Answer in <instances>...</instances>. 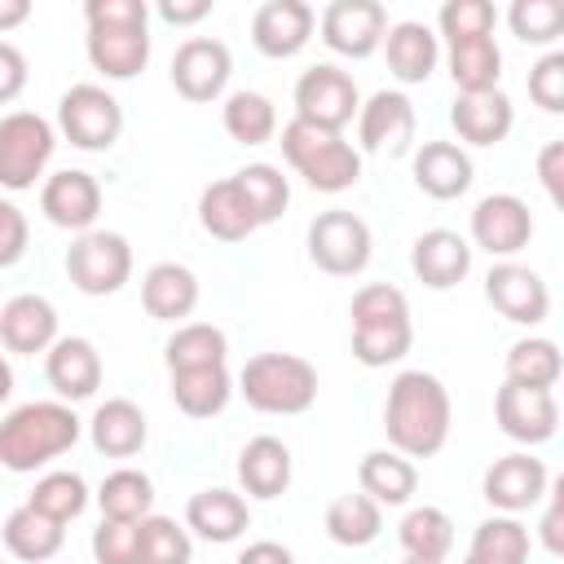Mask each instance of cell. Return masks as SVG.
I'll return each mask as SVG.
<instances>
[{
    "mask_svg": "<svg viewBox=\"0 0 564 564\" xmlns=\"http://www.w3.org/2000/svg\"><path fill=\"white\" fill-rule=\"evenodd\" d=\"M229 75H234V57H229V48H225L220 40H212V35H189V40L176 48V57H172V88H176L185 101H194V106L216 101V97L225 93Z\"/></svg>",
    "mask_w": 564,
    "mask_h": 564,
    "instance_id": "cell-12",
    "label": "cell"
},
{
    "mask_svg": "<svg viewBox=\"0 0 564 564\" xmlns=\"http://www.w3.org/2000/svg\"><path fill=\"white\" fill-rule=\"evenodd\" d=\"M238 392L260 414H304L317 401V370L295 352H256L238 370Z\"/></svg>",
    "mask_w": 564,
    "mask_h": 564,
    "instance_id": "cell-5",
    "label": "cell"
},
{
    "mask_svg": "<svg viewBox=\"0 0 564 564\" xmlns=\"http://www.w3.org/2000/svg\"><path fill=\"white\" fill-rule=\"evenodd\" d=\"M370 225L344 207L335 212H322L313 225H308V260L330 273V278H352L370 264Z\"/></svg>",
    "mask_w": 564,
    "mask_h": 564,
    "instance_id": "cell-10",
    "label": "cell"
},
{
    "mask_svg": "<svg viewBox=\"0 0 564 564\" xmlns=\"http://www.w3.org/2000/svg\"><path fill=\"white\" fill-rule=\"evenodd\" d=\"M322 44L339 57H370L388 35V9L379 0H330L317 18Z\"/></svg>",
    "mask_w": 564,
    "mask_h": 564,
    "instance_id": "cell-11",
    "label": "cell"
},
{
    "mask_svg": "<svg viewBox=\"0 0 564 564\" xmlns=\"http://www.w3.org/2000/svg\"><path fill=\"white\" fill-rule=\"evenodd\" d=\"M454 423L449 392L427 370H401L383 401V432L397 454L405 458H432L445 449Z\"/></svg>",
    "mask_w": 564,
    "mask_h": 564,
    "instance_id": "cell-1",
    "label": "cell"
},
{
    "mask_svg": "<svg viewBox=\"0 0 564 564\" xmlns=\"http://www.w3.org/2000/svg\"><path fill=\"white\" fill-rule=\"evenodd\" d=\"M26 507H35V511L53 516L57 524H66V520H75L88 507V485H84L79 471H48V476L35 480Z\"/></svg>",
    "mask_w": 564,
    "mask_h": 564,
    "instance_id": "cell-45",
    "label": "cell"
},
{
    "mask_svg": "<svg viewBox=\"0 0 564 564\" xmlns=\"http://www.w3.org/2000/svg\"><path fill=\"white\" fill-rule=\"evenodd\" d=\"M93 560L97 564H141L137 560V524H128V520H101L93 529Z\"/></svg>",
    "mask_w": 564,
    "mask_h": 564,
    "instance_id": "cell-48",
    "label": "cell"
},
{
    "mask_svg": "<svg viewBox=\"0 0 564 564\" xmlns=\"http://www.w3.org/2000/svg\"><path fill=\"white\" fill-rule=\"evenodd\" d=\"M560 370H564V361H560L555 339L533 335V339H516V344L507 348V383L546 388V392H551V388L560 383Z\"/></svg>",
    "mask_w": 564,
    "mask_h": 564,
    "instance_id": "cell-41",
    "label": "cell"
},
{
    "mask_svg": "<svg viewBox=\"0 0 564 564\" xmlns=\"http://www.w3.org/2000/svg\"><path fill=\"white\" fill-rule=\"evenodd\" d=\"M449 123H454L458 141H467V145H498V141H507V132L516 123V106L502 88L458 93L449 106Z\"/></svg>",
    "mask_w": 564,
    "mask_h": 564,
    "instance_id": "cell-23",
    "label": "cell"
},
{
    "mask_svg": "<svg viewBox=\"0 0 564 564\" xmlns=\"http://www.w3.org/2000/svg\"><path fill=\"white\" fill-rule=\"evenodd\" d=\"M66 278L84 295H115L132 278V247L115 229H88L66 251Z\"/></svg>",
    "mask_w": 564,
    "mask_h": 564,
    "instance_id": "cell-7",
    "label": "cell"
},
{
    "mask_svg": "<svg viewBox=\"0 0 564 564\" xmlns=\"http://www.w3.org/2000/svg\"><path fill=\"white\" fill-rule=\"evenodd\" d=\"M463 564H529V529L516 516L480 520Z\"/></svg>",
    "mask_w": 564,
    "mask_h": 564,
    "instance_id": "cell-37",
    "label": "cell"
},
{
    "mask_svg": "<svg viewBox=\"0 0 564 564\" xmlns=\"http://www.w3.org/2000/svg\"><path fill=\"white\" fill-rule=\"evenodd\" d=\"M282 154L317 194H344L361 181V154L344 141V132H326L291 119L282 128Z\"/></svg>",
    "mask_w": 564,
    "mask_h": 564,
    "instance_id": "cell-4",
    "label": "cell"
},
{
    "mask_svg": "<svg viewBox=\"0 0 564 564\" xmlns=\"http://www.w3.org/2000/svg\"><path fill=\"white\" fill-rule=\"evenodd\" d=\"M449 79L458 93H489L502 79V48L494 35H471L449 44Z\"/></svg>",
    "mask_w": 564,
    "mask_h": 564,
    "instance_id": "cell-34",
    "label": "cell"
},
{
    "mask_svg": "<svg viewBox=\"0 0 564 564\" xmlns=\"http://www.w3.org/2000/svg\"><path fill=\"white\" fill-rule=\"evenodd\" d=\"M494 419L498 427L520 441V445H542L555 436L560 427V405H555V392L546 388H520V383H502L498 397H494Z\"/></svg>",
    "mask_w": 564,
    "mask_h": 564,
    "instance_id": "cell-17",
    "label": "cell"
},
{
    "mask_svg": "<svg viewBox=\"0 0 564 564\" xmlns=\"http://www.w3.org/2000/svg\"><path fill=\"white\" fill-rule=\"evenodd\" d=\"M79 441V419L66 401H26L0 419V467L35 471Z\"/></svg>",
    "mask_w": 564,
    "mask_h": 564,
    "instance_id": "cell-2",
    "label": "cell"
},
{
    "mask_svg": "<svg viewBox=\"0 0 564 564\" xmlns=\"http://www.w3.org/2000/svg\"><path fill=\"white\" fill-rule=\"evenodd\" d=\"M31 18V0H0V35Z\"/></svg>",
    "mask_w": 564,
    "mask_h": 564,
    "instance_id": "cell-57",
    "label": "cell"
},
{
    "mask_svg": "<svg viewBox=\"0 0 564 564\" xmlns=\"http://www.w3.org/2000/svg\"><path fill=\"white\" fill-rule=\"evenodd\" d=\"M198 225L216 238V242H247L260 225H256V212L251 203L242 198L238 181L225 176V181H212L203 194H198Z\"/></svg>",
    "mask_w": 564,
    "mask_h": 564,
    "instance_id": "cell-28",
    "label": "cell"
},
{
    "mask_svg": "<svg viewBox=\"0 0 564 564\" xmlns=\"http://www.w3.org/2000/svg\"><path fill=\"white\" fill-rule=\"evenodd\" d=\"M97 507H101V520H128V524H137V520H145L150 507H154V485H150V476L137 471V467H119V471H110V476L101 480Z\"/></svg>",
    "mask_w": 564,
    "mask_h": 564,
    "instance_id": "cell-39",
    "label": "cell"
},
{
    "mask_svg": "<svg viewBox=\"0 0 564 564\" xmlns=\"http://www.w3.org/2000/svg\"><path fill=\"white\" fill-rule=\"evenodd\" d=\"M414 185L436 203L467 194L471 189V154L454 141H423L414 150Z\"/></svg>",
    "mask_w": 564,
    "mask_h": 564,
    "instance_id": "cell-25",
    "label": "cell"
},
{
    "mask_svg": "<svg viewBox=\"0 0 564 564\" xmlns=\"http://www.w3.org/2000/svg\"><path fill=\"white\" fill-rule=\"evenodd\" d=\"M533 238V216L529 203L516 194H489L471 207V242L489 256H516Z\"/></svg>",
    "mask_w": 564,
    "mask_h": 564,
    "instance_id": "cell-16",
    "label": "cell"
},
{
    "mask_svg": "<svg viewBox=\"0 0 564 564\" xmlns=\"http://www.w3.org/2000/svg\"><path fill=\"white\" fill-rule=\"evenodd\" d=\"M141 304L154 322H181L198 308V278L194 269L176 264V260H163L154 264L145 278H141Z\"/></svg>",
    "mask_w": 564,
    "mask_h": 564,
    "instance_id": "cell-30",
    "label": "cell"
},
{
    "mask_svg": "<svg viewBox=\"0 0 564 564\" xmlns=\"http://www.w3.org/2000/svg\"><path fill=\"white\" fill-rule=\"evenodd\" d=\"M57 128L79 150H110L123 132V106L101 84H70L57 101Z\"/></svg>",
    "mask_w": 564,
    "mask_h": 564,
    "instance_id": "cell-9",
    "label": "cell"
},
{
    "mask_svg": "<svg viewBox=\"0 0 564 564\" xmlns=\"http://www.w3.org/2000/svg\"><path fill=\"white\" fill-rule=\"evenodd\" d=\"M357 110H361V93H357L352 75L339 70L335 62H317L295 79V119L300 123L344 132Z\"/></svg>",
    "mask_w": 564,
    "mask_h": 564,
    "instance_id": "cell-8",
    "label": "cell"
},
{
    "mask_svg": "<svg viewBox=\"0 0 564 564\" xmlns=\"http://www.w3.org/2000/svg\"><path fill=\"white\" fill-rule=\"evenodd\" d=\"M234 397V379L225 366H207V370H181L172 375V401L185 419H212L229 405Z\"/></svg>",
    "mask_w": 564,
    "mask_h": 564,
    "instance_id": "cell-36",
    "label": "cell"
},
{
    "mask_svg": "<svg viewBox=\"0 0 564 564\" xmlns=\"http://www.w3.org/2000/svg\"><path fill=\"white\" fill-rule=\"evenodd\" d=\"M84 48L106 79H137L150 62V26H88Z\"/></svg>",
    "mask_w": 564,
    "mask_h": 564,
    "instance_id": "cell-22",
    "label": "cell"
},
{
    "mask_svg": "<svg viewBox=\"0 0 564 564\" xmlns=\"http://www.w3.org/2000/svg\"><path fill=\"white\" fill-rule=\"evenodd\" d=\"M516 40L524 44H555L564 35V4L560 0H516L507 9Z\"/></svg>",
    "mask_w": 564,
    "mask_h": 564,
    "instance_id": "cell-46",
    "label": "cell"
},
{
    "mask_svg": "<svg viewBox=\"0 0 564 564\" xmlns=\"http://www.w3.org/2000/svg\"><path fill=\"white\" fill-rule=\"evenodd\" d=\"M238 564H295V555H291L282 542H251V546L238 555Z\"/></svg>",
    "mask_w": 564,
    "mask_h": 564,
    "instance_id": "cell-56",
    "label": "cell"
},
{
    "mask_svg": "<svg viewBox=\"0 0 564 564\" xmlns=\"http://www.w3.org/2000/svg\"><path fill=\"white\" fill-rule=\"evenodd\" d=\"M538 181L551 203H564V141H546L538 154Z\"/></svg>",
    "mask_w": 564,
    "mask_h": 564,
    "instance_id": "cell-53",
    "label": "cell"
},
{
    "mask_svg": "<svg viewBox=\"0 0 564 564\" xmlns=\"http://www.w3.org/2000/svg\"><path fill=\"white\" fill-rule=\"evenodd\" d=\"M410 269H414V278L423 286L449 291L471 273V242L463 234H454V229H427V234L414 238Z\"/></svg>",
    "mask_w": 564,
    "mask_h": 564,
    "instance_id": "cell-21",
    "label": "cell"
},
{
    "mask_svg": "<svg viewBox=\"0 0 564 564\" xmlns=\"http://www.w3.org/2000/svg\"><path fill=\"white\" fill-rule=\"evenodd\" d=\"M9 392H13V366L0 357V405L9 401Z\"/></svg>",
    "mask_w": 564,
    "mask_h": 564,
    "instance_id": "cell-58",
    "label": "cell"
},
{
    "mask_svg": "<svg viewBox=\"0 0 564 564\" xmlns=\"http://www.w3.org/2000/svg\"><path fill=\"white\" fill-rule=\"evenodd\" d=\"M212 13V0H159V18L167 26H194Z\"/></svg>",
    "mask_w": 564,
    "mask_h": 564,
    "instance_id": "cell-54",
    "label": "cell"
},
{
    "mask_svg": "<svg viewBox=\"0 0 564 564\" xmlns=\"http://www.w3.org/2000/svg\"><path fill=\"white\" fill-rule=\"evenodd\" d=\"M234 181H238L242 198L251 203L256 225L278 220V216L286 212V203H291V185H286V176H282L273 163H247L242 172H234Z\"/></svg>",
    "mask_w": 564,
    "mask_h": 564,
    "instance_id": "cell-44",
    "label": "cell"
},
{
    "mask_svg": "<svg viewBox=\"0 0 564 564\" xmlns=\"http://www.w3.org/2000/svg\"><path fill=\"white\" fill-rule=\"evenodd\" d=\"M357 480H361V494L379 507H405L419 489V467L397 454V449H370L357 467Z\"/></svg>",
    "mask_w": 564,
    "mask_h": 564,
    "instance_id": "cell-32",
    "label": "cell"
},
{
    "mask_svg": "<svg viewBox=\"0 0 564 564\" xmlns=\"http://www.w3.org/2000/svg\"><path fill=\"white\" fill-rule=\"evenodd\" d=\"M44 379L62 401H88L101 388V352L84 335H62L44 352Z\"/></svg>",
    "mask_w": 564,
    "mask_h": 564,
    "instance_id": "cell-20",
    "label": "cell"
},
{
    "mask_svg": "<svg viewBox=\"0 0 564 564\" xmlns=\"http://www.w3.org/2000/svg\"><path fill=\"white\" fill-rule=\"evenodd\" d=\"M405 564H432V560H405Z\"/></svg>",
    "mask_w": 564,
    "mask_h": 564,
    "instance_id": "cell-59",
    "label": "cell"
},
{
    "mask_svg": "<svg viewBox=\"0 0 564 564\" xmlns=\"http://www.w3.org/2000/svg\"><path fill=\"white\" fill-rule=\"evenodd\" d=\"M26 88V57L18 44L0 40V106H9Z\"/></svg>",
    "mask_w": 564,
    "mask_h": 564,
    "instance_id": "cell-52",
    "label": "cell"
},
{
    "mask_svg": "<svg viewBox=\"0 0 564 564\" xmlns=\"http://www.w3.org/2000/svg\"><path fill=\"white\" fill-rule=\"evenodd\" d=\"M529 97H533L546 115H560V110H564V53H546V57L529 70Z\"/></svg>",
    "mask_w": 564,
    "mask_h": 564,
    "instance_id": "cell-49",
    "label": "cell"
},
{
    "mask_svg": "<svg viewBox=\"0 0 564 564\" xmlns=\"http://www.w3.org/2000/svg\"><path fill=\"white\" fill-rule=\"evenodd\" d=\"M546 494H551V507H546V516H542V542H546L551 555H560V551H564V533H560V524H564V502H560L564 480H560L555 489H546Z\"/></svg>",
    "mask_w": 564,
    "mask_h": 564,
    "instance_id": "cell-55",
    "label": "cell"
},
{
    "mask_svg": "<svg viewBox=\"0 0 564 564\" xmlns=\"http://www.w3.org/2000/svg\"><path fill=\"white\" fill-rule=\"evenodd\" d=\"M26 242H31V229H26V216L18 212V203L0 198V269L18 264L26 256Z\"/></svg>",
    "mask_w": 564,
    "mask_h": 564,
    "instance_id": "cell-51",
    "label": "cell"
},
{
    "mask_svg": "<svg viewBox=\"0 0 564 564\" xmlns=\"http://www.w3.org/2000/svg\"><path fill=\"white\" fill-rule=\"evenodd\" d=\"M189 555H194L189 529H181L172 516L137 520V560L141 564H189Z\"/></svg>",
    "mask_w": 564,
    "mask_h": 564,
    "instance_id": "cell-43",
    "label": "cell"
},
{
    "mask_svg": "<svg viewBox=\"0 0 564 564\" xmlns=\"http://www.w3.org/2000/svg\"><path fill=\"white\" fill-rule=\"evenodd\" d=\"M220 123L238 145H264L278 132V110L264 93H229L220 106Z\"/></svg>",
    "mask_w": 564,
    "mask_h": 564,
    "instance_id": "cell-40",
    "label": "cell"
},
{
    "mask_svg": "<svg viewBox=\"0 0 564 564\" xmlns=\"http://www.w3.org/2000/svg\"><path fill=\"white\" fill-rule=\"evenodd\" d=\"M317 13L304 0H264L251 18V44L264 57H295L313 40Z\"/></svg>",
    "mask_w": 564,
    "mask_h": 564,
    "instance_id": "cell-19",
    "label": "cell"
},
{
    "mask_svg": "<svg viewBox=\"0 0 564 564\" xmlns=\"http://www.w3.org/2000/svg\"><path fill=\"white\" fill-rule=\"evenodd\" d=\"M485 300L516 326H538L546 322L551 313V291L546 282L529 269V264H516V260H498L485 278Z\"/></svg>",
    "mask_w": 564,
    "mask_h": 564,
    "instance_id": "cell-14",
    "label": "cell"
},
{
    "mask_svg": "<svg viewBox=\"0 0 564 564\" xmlns=\"http://www.w3.org/2000/svg\"><path fill=\"white\" fill-rule=\"evenodd\" d=\"M88 26H150L145 0H88L84 4Z\"/></svg>",
    "mask_w": 564,
    "mask_h": 564,
    "instance_id": "cell-50",
    "label": "cell"
},
{
    "mask_svg": "<svg viewBox=\"0 0 564 564\" xmlns=\"http://www.w3.org/2000/svg\"><path fill=\"white\" fill-rule=\"evenodd\" d=\"M163 357H167V370H172V375H181V370H207V366H225V357H229V339H225V330L212 326V322H185V326L172 330Z\"/></svg>",
    "mask_w": 564,
    "mask_h": 564,
    "instance_id": "cell-35",
    "label": "cell"
},
{
    "mask_svg": "<svg viewBox=\"0 0 564 564\" xmlns=\"http://www.w3.org/2000/svg\"><path fill=\"white\" fill-rule=\"evenodd\" d=\"M88 436H93V449L106 454V458H132L141 454L150 427H145V414L137 401L128 397H110L93 410V423H88Z\"/></svg>",
    "mask_w": 564,
    "mask_h": 564,
    "instance_id": "cell-27",
    "label": "cell"
},
{
    "mask_svg": "<svg viewBox=\"0 0 564 564\" xmlns=\"http://www.w3.org/2000/svg\"><path fill=\"white\" fill-rule=\"evenodd\" d=\"M0 344L9 352H48L57 344V308L44 295H13L0 308Z\"/></svg>",
    "mask_w": 564,
    "mask_h": 564,
    "instance_id": "cell-24",
    "label": "cell"
},
{
    "mask_svg": "<svg viewBox=\"0 0 564 564\" xmlns=\"http://www.w3.org/2000/svg\"><path fill=\"white\" fill-rule=\"evenodd\" d=\"M436 26H441L445 44H454V40H471V35H494V26H498V9H494L489 0H449V4L441 9ZM441 35H436V40H441Z\"/></svg>",
    "mask_w": 564,
    "mask_h": 564,
    "instance_id": "cell-47",
    "label": "cell"
},
{
    "mask_svg": "<svg viewBox=\"0 0 564 564\" xmlns=\"http://www.w3.org/2000/svg\"><path fill=\"white\" fill-rule=\"evenodd\" d=\"M251 524V507L242 494L234 489H198L189 502H185V529H194L198 538L207 542H238Z\"/></svg>",
    "mask_w": 564,
    "mask_h": 564,
    "instance_id": "cell-26",
    "label": "cell"
},
{
    "mask_svg": "<svg viewBox=\"0 0 564 564\" xmlns=\"http://www.w3.org/2000/svg\"><path fill=\"white\" fill-rule=\"evenodd\" d=\"M62 542H66V529L53 520V516H44V511H35V507H18V511H9V520H4V546H9V555L13 560H22V564H44V560H53L57 551H62Z\"/></svg>",
    "mask_w": 564,
    "mask_h": 564,
    "instance_id": "cell-33",
    "label": "cell"
},
{
    "mask_svg": "<svg viewBox=\"0 0 564 564\" xmlns=\"http://www.w3.org/2000/svg\"><path fill=\"white\" fill-rule=\"evenodd\" d=\"M352 357L370 370L392 366L410 352L414 344V322H410V300L405 291L388 282H370L352 295Z\"/></svg>",
    "mask_w": 564,
    "mask_h": 564,
    "instance_id": "cell-3",
    "label": "cell"
},
{
    "mask_svg": "<svg viewBox=\"0 0 564 564\" xmlns=\"http://www.w3.org/2000/svg\"><path fill=\"white\" fill-rule=\"evenodd\" d=\"M414 128H419L414 101L405 93H392V88H379L357 110V141L370 154H405L414 145Z\"/></svg>",
    "mask_w": 564,
    "mask_h": 564,
    "instance_id": "cell-13",
    "label": "cell"
},
{
    "mask_svg": "<svg viewBox=\"0 0 564 564\" xmlns=\"http://www.w3.org/2000/svg\"><path fill=\"white\" fill-rule=\"evenodd\" d=\"M238 485L251 498H278L291 485V449L278 436H251L238 454Z\"/></svg>",
    "mask_w": 564,
    "mask_h": 564,
    "instance_id": "cell-31",
    "label": "cell"
},
{
    "mask_svg": "<svg viewBox=\"0 0 564 564\" xmlns=\"http://www.w3.org/2000/svg\"><path fill=\"white\" fill-rule=\"evenodd\" d=\"M379 529H383V511L366 494H344L326 507V533L339 546H370Z\"/></svg>",
    "mask_w": 564,
    "mask_h": 564,
    "instance_id": "cell-42",
    "label": "cell"
},
{
    "mask_svg": "<svg viewBox=\"0 0 564 564\" xmlns=\"http://www.w3.org/2000/svg\"><path fill=\"white\" fill-rule=\"evenodd\" d=\"M53 150H57V132L44 115H35V110L4 115L0 119V189H9V194L31 189L44 176Z\"/></svg>",
    "mask_w": 564,
    "mask_h": 564,
    "instance_id": "cell-6",
    "label": "cell"
},
{
    "mask_svg": "<svg viewBox=\"0 0 564 564\" xmlns=\"http://www.w3.org/2000/svg\"><path fill=\"white\" fill-rule=\"evenodd\" d=\"M40 212L57 225V229H75V234H88L93 220L101 216V185L93 172H79V167H66V172H53L40 189Z\"/></svg>",
    "mask_w": 564,
    "mask_h": 564,
    "instance_id": "cell-18",
    "label": "cell"
},
{
    "mask_svg": "<svg viewBox=\"0 0 564 564\" xmlns=\"http://www.w3.org/2000/svg\"><path fill=\"white\" fill-rule=\"evenodd\" d=\"M480 489H485L489 507H498L502 516H520V511H529V507H538L546 498L551 476H546V463L533 458V454H502L485 471Z\"/></svg>",
    "mask_w": 564,
    "mask_h": 564,
    "instance_id": "cell-15",
    "label": "cell"
},
{
    "mask_svg": "<svg viewBox=\"0 0 564 564\" xmlns=\"http://www.w3.org/2000/svg\"><path fill=\"white\" fill-rule=\"evenodd\" d=\"M383 53H388V70L401 84H423L441 62V40L427 22H392L383 35Z\"/></svg>",
    "mask_w": 564,
    "mask_h": 564,
    "instance_id": "cell-29",
    "label": "cell"
},
{
    "mask_svg": "<svg viewBox=\"0 0 564 564\" xmlns=\"http://www.w3.org/2000/svg\"><path fill=\"white\" fill-rule=\"evenodd\" d=\"M401 546H405V560H432V564H445L449 546H454V520L441 511V507H410L401 529H397Z\"/></svg>",
    "mask_w": 564,
    "mask_h": 564,
    "instance_id": "cell-38",
    "label": "cell"
}]
</instances>
